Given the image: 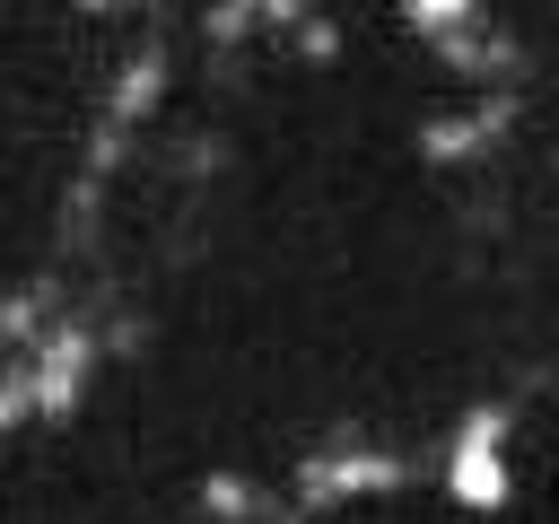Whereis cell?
I'll list each match as a JSON object with an SVG mask.
<instances>
[{
	"instance_id": "5",
	"label": "cell",
	"mask_w": 559,
	"mask_h": 524,
	"mask_svg": "<svg viewBox=\"0 0 559 524\" xmlns=\"http://www.w3.org/2000/svg\"><path fill=\"white\" fill-rule=\"evenodd\" d=\"M402 17H411L419 35H454V26L480 17V0H402Z\"/></svg>"
},
{
	"instance_id": "7",
	"label": "cell",
	"mask_w": 559,
	"mask_h": 524,
	"mask_svg": "<svg viewBox=\"0 0 559 524\" xmlns=\"http://www.w3.org/2000/svg\"><path fill=\"white\" fill-rule=\"evenodd\" d=\"M297 44H306V61H332V52H341V35H332L323 17H297Z\"/></svg>"
},
{
	"instance_id": "2",
	"label": "cell",
	"mask_w": 559,
	"mask_h": 524,
	"mask_svg": "<svg viewBox=\"0 0 559 524\" xmlns=\"http://www.w3.org/2000/svg\"><path fill=\"white\" fill-rule=\"evenodd\" d=\"M402 480H411L402 454H306L297 507H341V498H376V489H402Z\"/></svg>"
},
{
	"instance_id": "4",
	"label": "cell",
	"mask_w": 559,
	"mask_h": 524,
	"mask_svg": "<svg viewBox=\"0 0 559 524\" xmlns=\"http://www.w3.org/2000/svg\"><path fill=\"white\" fill-rule=\"evenodd\" d=\"M157 87H166V52H140V61L122 70V87H114V122L131 131V122L148 114V96H157Z\"/></svg>"
},
{
	"instance_id": "1",
	"label": "cell",
	"mask_w": 559,
	"mask_h": 524,
	"mask_svg": "<svg viewBox=\"0 0 559 524\" xmlns=\"http://www.w3.org/2000/svg\"><path fill=\"white\" fill-rule=\"evenodd\" d=\"M507 428H515L507 402H472V410L454 419L437 472H445V498H454L463 515H498V507L515 498V480H507Z\"/></svg>"
},
{
	"instance_id": "3",
	"label": "cell",
	"mask_w": 559,
	"mask_h": 524,
	"mask_svg": "<svg viewBox=\"0 0 559 524\" xmlns=\"http://www.w3.org/2000/svg\"><path fill=\"white\" fill-rule=\"evenodd\" d=\"M515 114H524V105H515L507 87L480 96L472 114H437V122H419V157H428V166H472L480 148H498V140L515 131Z\"/></svg>"
},
{
	"instance_id": "6",
	"label": "cell",
	"mask_w": 559,
	"mask_h": 524,
	"mask_svg": "<svg viewBox=\"0 0 559 524\" xmlns=\"http://www.w3.org/2000/svg\"><path fill=\"white\" fill-rule=\"evenodd\" d=\"M201 507H210V515H227V524H236V515H253V507H262V498H253V489H245V480H236V472H218V480H201Z\"/></svg>"
}]
</instances>
